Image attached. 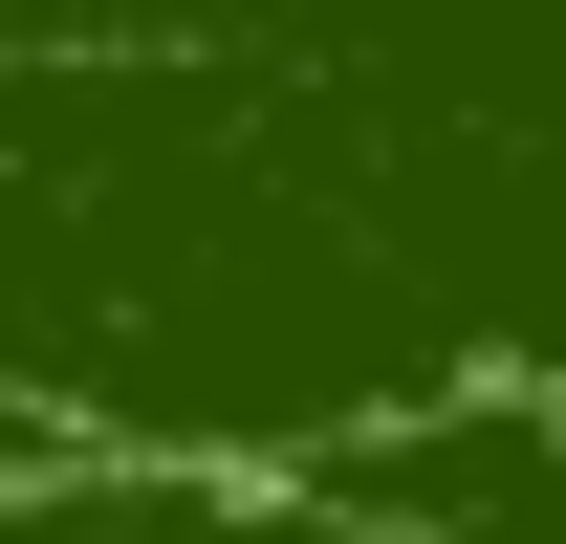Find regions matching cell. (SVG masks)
<instances>
[{"instance_id": "7a4b0ae2", "label": "cell", "mask_w": 566, "mask_h": 544, "mask_svg": "<svg viewBox=\"0 0 566 544\" xmlns=\"http://www.w3.org/2000/svg\"><path fill=\"white\" fill-rule=\"evenodd\" d=\"M0 458H44V436H22V414H0Z\"/></svg>"}, {"instance_id": "6da1fadb", "label": "cell", "mask_w": 566, "mask_h": 544, "mask_svg": "<svg viewBox=\"0 0 566 544\" xmlns=\"http://www.w3.org/2000/svg\"><path fill=\"white\" fill-rule=\"evenodd\" d=\"M0 544H392V523L240 458H0Z\"/></svg>"}]
</instances>
